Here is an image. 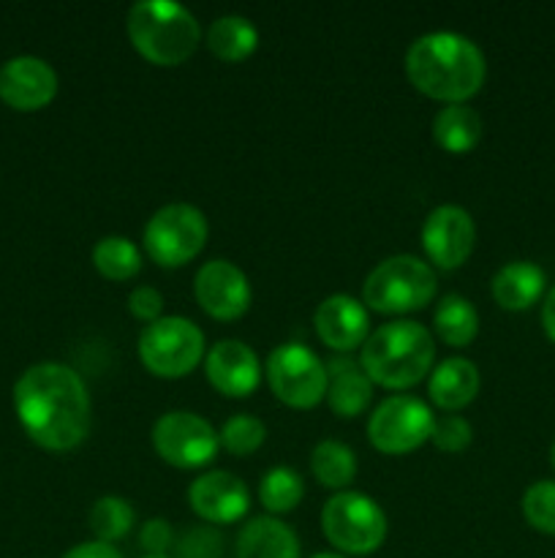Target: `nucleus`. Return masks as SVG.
Listing matches in <instances>:
<instances>
[{
  "label": "nucleus",
  "mask_w": 555,
  "mask_h": 558,
  "mask_svg": "<svg viewBox=\"0 0 555 558\" xmlns=\"http://www.w3.org/2000/svg\"><path fill=\"white\" fill-rule=\"evenodd\" d=\"M14 407L22 428L44 450H74L90 434V392L65 363L30 365L14 385Z\"/></svg>",
  "instance_id": "nucleus-1"
},
{
  "label": "nucleus",
  "mask_w": 555,
  "mask_h": 558,
  "mask_svg": "<svg viewBox=\"0 0 555 558\" xmlns=\"http://www.w3.org/2000/svg\"><path fill=\"white\" fill-rule=\"evenodd\" d=\"M406 76L424 96L466 104L484 85L488 60L473 38L457 31H430L406 49Z\"/></svg>",
  "instance_id": "nucleus-2"
},
{
  "label": "nucleus",
  "mask_w": 555,
  "mask_h": 558,
  "mask_svg": "<svg viewBox=\"0 0 555 558\" xmlns=\"http://www.w3.org/2000/svg\"><path fill=\"white\" fill-rule=\"evenodd\" d=\"M435 341L417 319H395L375 327L362 343L359 365L373 385L403 390L433 371Z\"/></svg>",
  "instance_id": "nucleus-3"
},
{
  "label": "nucleus",
  "mask_w": 555,
  "mask_h": 558,
  "mask_svg": "<svg viewBox=\"0 0 555 558\" xmlns=\"http://www.w3.org/2000/svg\"><path fill=\"white\" fill-rule=\"evenodd\" d=\"M125 31L136 52L156 65L183 63L201 38L194 11L177 0H136L125 16Z\"/></svg>",
  "instance_id": "nucleus-4"
},
{
  "label": "nucleus",
  "mask_w": 555,
  "mask_h": 558,
  "mask_svg": "<svg viewBox=\"0 0 555 558\" xmlns=\"http://www.w3.org/2000/svg\"><path fill=\"white\" fill-rule=\"evenodd\" d=\"M435 283L430 262L414 254L386 256L365 276L362 303L379 314H408L433 300Z\"/></svg>",
  "instance_id": "nucleus-5"
},
{
  "label": "nucleus",
  "mask_w": 555,
  "mask_h": 558,
  "mask_svg": "<svg viewBox=\"0 0 555 558\" xmlns=\"http://www.w3.org/2000/svg\"><path fill=\"white\" fill-rule=\"evenodd\" d=\"M321 529L343 556H368L381 548L390 523L373 496L359 490H337L324 501Z\"/></svg>",
  "instance_id": "nucleus-6"
},
{
  "label": "nucleus",
  "mask_w": 555,
  "mask_h": 558,
  "mask_svg": "<svg viewBox=\"0 0 555 558\" xmlns=\"http://www.w3.org/2000/svg\"><path fill=\"white\" fill-rule=\"evenodd\" d=\"M139 360L150 374L177 379L190 374L205 357V332L185 316H161L139 332Z\"/></svg>",
  "instance_id": "nucleus-7"
},
{
  "label": "nucleus",
  "mask_w": 555,
  "mask_h": 558,
  "mask_svg": "<svg viewBox=\"0 0 555 558\" xmlns=\"http://www.w3.org/2000/svg\"><path fill=\"white\" fill-rule=\"evenodd\" d=\"M210 223L190 202H169L145 223V248L161 267H180L194 259L207 243Z\"/></svg>",
  "instance_id": "nucleus-8"
},
{
  "label": "nucleus",
  "mask_w": 555,
  "mask_h": 558,
  "mask_svg": "<svg viewBox=\"0 0 555 558\" xmlns=\"http://www.w3.org/2000/svg\"><path fill=\"white\" fill-rule=\"evenodd\" d=\"M267 381L275 398L294 409H310L326 398V363L308 343H281L267 357Z\"/></svg>",
  "instance_id": "nucleus-9"
},
{
  "label": "nucleus",
  "mask_w": 555,
  "mask_h": 558,
  "mask_svg": "<svg viewBox=\"0 0 555 558\" xmlns=\"http://www.w3.org/2000/svg\"><path fill=\"white\" fill-rule=\"evenodd\" d=\"M435 414L430 412L428 403L417 396H390L373 409L368 420V436L375 450L390 452V456H403L424 441L433 434Z\"/></svg>",
  "instance_id": "nucleus-10"
},
{
  "label": "nucleus",
  "mask_w": 555,
  "mask_h": 558,
  "mask_svg": "<svg viewBox=\"0 0 555 558\" xmlns=\"http://www.w3.org/2000/svg\"><path fill=\"white\" fill-rule=\"evenodd\" d=\"M152 445L166 463L177 469H199L215 458L221 439L212 423L188 409L161 414L152 425Z\"/></svg>",
  "instance_id": "nucleus-11"
},
{
  "label": "nucleus",
  "mask_w": 555,
  "mask_h": 558,
  "mask_svg": "<svg viewBox=\"0 0 555 558\" xmlns=\"http://www.w3.org/2000/svg\"><path fill=\"white\" fill-rule=\"evenodd\" d=\"M477 243V223L460 205H439L424 216L422 248L433 265L455 270L471 256Z\"/></svg>",
  "instance_id": "nucleus-12"
},
{
  "label": "nucleus",
  "mask_w": 555,
  "mask_h": 558,
  "mask_svg": "<svg viewBox=\"0 0 555 558\" xmlns=\"http://www.w3.org/2000/svg\"><path fill=\"white\" fill-rule=\"evenodd\" d=\"M194 294L201 308L215 319H237L248 311L254 289L248 276L229 259H210L196 270Z\"/></svg>",
  "instance_id": "nucleus-13"
},
{
  "label": "nucleus",
  "mask_w": 555,
  "mask_h": 558,
  "mask_svg": "<svg viewBox=\"0 0 555 558\" xmlns=\"http://www.w3.org/2000/svg\"><path fill=\"white\" fill-rule=\"evenodd\" d=\"M188 505L210 526L212 523H234L248 515L250 490L237 474L226 472V469H212V472L199 474L188 485Z\"/></svg>",
  "instance_id": "nucleus-14"
},
{
  "label": "nucleus",
  "mask_w": 555,
  "mask_h": 558,
  "mask_svg": "<svg viewBox=\"0 0 555 558\" xmlns=\"http://www.w3.org/2000/svg\"><path fill=\"white\" fill-rule=\"evenodd\" d=\"M205 374L218 392L245 398L259 387L261 360L254 349L237 338H221L205 354Z\"/></svg>",
  "instance_id": "nucleus-15"
},
{
  "label": "nucleus",
  "mask_w": 555,
  "mask_h": 558,
  "mask_svg": "<svg viewBox=\"0 0 555 558\" xmlns=\"http://www.w3.org/2000/svg\"><path fill=\"white\" fill-rule=\"evenodd\" d=\"M58 93V74L36 54H16L0 65V98L14 109H41Z\"/></svg>",
  "instance_id": "nucleus-16"
},
{
  "label": "nucleus",
  "mask_w": 555,
  "mask_h": 558,
  "mask_svg": "<svg viewBox=\"0 0 555 558\" xmlns=\"http://www.w3.org/2000/svg\"><path fill=\"white\" fill-rule=\"evenodd\" d=\"M313 327L321 341L335 352H351L362 347L370 336V314L362 300L351 294H330L316 305Z\"/></svg>",
  "instance_id": "nucleus-17"
},
{
  "label": "nucleus",
  "mask_w": 555,
  "mask_h": 558,
  "mask_svg": "<svg viewBox=\"0 0 555 558\" xmlns=\"http://www.w3.org/2000/svg\"><path fill=\"white\" fill-rule=\"evenodd\" d=\"M373 398V381L348 354L326 360V401L337 417H357Z\"/></svg>",
  "instance_id": "nucleus-18"
},
{
  "label": "nucleus",
  "mask_w": 555,
  "mask_h": 558,
  "mask_svg": "<svg viewBox=\"0 0 555 558\" xmlns=\"http://www.w3.org/2000/svg\"><path fill=\"white\" fill-rule=\"evenodd\" d=\"M479 385H482V379H479V368L473 360L446 357L430 371L428 392L435 407L457 412L477 398Z\"/></svg>",
  "instance_id": "nucleus-19"
},
{
  "label": "nucleus",
  "mask_w": 555,
  "mask_h": 558,
  "mask_svg": "<svg viewBox=\"0 0 555 558\" xmlns=\"http://www.w3.org/2000/svg\"><path fill=\"white\" fill-rule=\"evenodd\" d=\"M303 548L288 523L272 515H256L239 529L237 558H299Z\"/></svg>",
  "instance_id": "nucleus-20"
},
{
  "label": "nucleus",
  "mask_w": 555,
  "mask_h": 558,
  "mask_svg": "<svg viewBox=\"0 0 555 558\" xmlns=\"http://www.w3.org/2000/svg\"><path fill=\"white\" fill-rule=\"evenodd\" d=\"M493 298L506 311H526L536 303L547 289V276L536 262L515 259L506 262L490 281Z\"/></svg>",
  "instance_id": "nucleus-21"
},
{
  "label": "nucleus",
  "mask_w": 555,
  "mask_h": 558,
  "mask_svg": "<svg viewBox=\"0 0 555 558\" xmlns=\"http://www.w3.org/2000/svg\"><path fill=\"white\" fill-rule=\"evenodd\" d=\"M256 47H259V27L248 16L221 14L207 27V49L229 63L245 60L256 52Z\"/></svg>",
  "instance_id": "nucleus-22"
},
{
  "label": "nucleus",
  "mask_w": 555,
  "mask_h": 558,
  "mask_svg": "<svg viewBox=\"0 0 555 558\" xmlns=\"http://www.w3.org/2000/svg\"><path fill=\"white\" fill-rule=\"evenodd\" d=\"M482 114L468 104H444L433 118V136L444 150L468 153L482 140Z\"/></svg>",
  "instance_id": "nucleus-23"
},
{
  "label": "nucleus",
  "mask_w": 555,
  "mask_h": 558,
  "mask_svg": "<svg viewBox=\"0 0 555 558\" xmlns=\"http://www.w3.org/2000/svg\"><path fill=\"white\" fill-rule=\"evenodd\" d=\"M433 327L449 347H468L479 332V311L462 294H444L433 311Z\"/></svg>",
  "instance_id": "nucleus-24"
},
{
  "label": "nucleus",
  "mask_w": 555,
  "mask_h": 558,
  "mask_svg": "<svg viewBox=\"0 0 555 558\" xmlns=\"http://www.w3.org/2000/svg\"><path fill=\"white\" fill-rule=\"evenodd\" d=\"M310 469L321 485L343 490L357 477V456L346 441L321 439L310 452Z\"/></svg>",
  "instance_id": "nucleus-25"
},
{
  "label": "nucleus",
  "mask_w": 555,
  "mask_h": 558,
  "mask_svg": "<svg viewBox=\"0 0 555 558\" xmlns=\"http://www.w3.org/2000/svg\"><path fill=\"white\" fill-rule=\"evenodd\" d=\"M92 265L109 281H128L141 270V251L125 234H103L92 245Z\"/></svg>",
  "instance_id": "nucleus-26"
},
{
  "label": "nucleus",
  "mask_w": 555,
  "mask_h": 558,
  "mask_svg": "<svg viewBox=\"0 0 555 558\" xmlns=\"http://www.w3.org/2000/svg\"><path fill=\"white\" fill-rule=\"evenodd\" d=\"M136 523V510L123 496H101L90 507V529L101 543H118Z\"/></svg>",
  "instance_id": "nucleus-27"
},
{
  "label": "nucleus",
  "mask_w": 555,
  "mask_h": 558,
  "mask_svg": "<svg viewBox=\"0 0 555 558\" xmlns=\"http://www.w3.org/2000/svg\"><path fill=\"white\" fill-rule=\"evenodd\" d=\"M305 483L292 466L267 469L259 483V501L270 512H288L303 501Z\"/></svg>",
  "instance_id": "nucleus-28"
},
{
  "label": "nucleus",
  "mask_w": 555,
  "mask_h": 558,
  "mask_svg": "<svg viewBox=\"0 0 555 558\" xmlns=\"http://www.w3.org/2000/svg\"><path fill=\"white\" fill-rule=\"evenodd\" d=\"M221 445L226 447L232 456H250V452L259 450L267 439V425L261 423L256 414L239 412L223 423L221 434H218Z\"/></svg>",
  "instance_id": "nucleus-29"
},
{
  "label": "nucleus",
  "mask_w": 555,
  "mask_h": 558,
  "mask_svg": "<svg viewBox=\"0 0 555 558\" xmlns=\"http://www.w3.org/2000/svg\"><path fill=\"white\" fill-rule=\"evenodd\" d=\"M522 515L536 532L555 537V480H536L522 494Z\"/></svg>",
  "instance_id": "nucleus-30"
},
{
  "label": "nucleus",
  "mask_w": 555,
  "mask_h": 558,
  "mask_svg": "<svg viewBox=\"0 0 555 558\" xmlns=\"http://www.w3.org/2000/svg\"><path fill=\"white\" fill-rule=\"evenodd\" d=\"M223 534L215 526H194L174 543V558H221Z\"/></svg>",
  "instance_id": "nucleus-31"
},
{
  "label": "nucleus",
  "mask_w": 555,
  "mask_h": 558,
  "mask_svg": "<svg viewBox=\"0 0 555 558\" xmlns=\"http://www.w3.org/2000/svg\"><path fill=\"white\" fill-rule=\"evenodd\" d=\"M430 441L444 452H462L473 441V428L460 414H441L435 417Z\"/></svg>",
  "instance_id": "nucleus-32"
},
{
  "label": "nucleus",
  "mask_w": 555,
  "mask_h": 558,
  "mask_svg": "<svg viewBox=\"0 0 555 558\" xmlns=\"http://www.w3.org/2000/svg\"><path fill=\"white\" fill-rule=\"evenodd\" d=\"M128 308L136 319L141 322H156L163 316V294L158 292L150 283H141V287H134L128 294Z\"/></svg>",
  "instance_id": "nucleus-33"
},
{
  "label": "nucleus",
  "mask_w": 555,
  "mask_h": 558,
  "mask_svg": "<svg viewBox=\"0 0 555 558\" xmlns=\"http://www.w3.org/2000/svg\"><path fill=\"white\" fill-rule=\"evenodd\" d=\"M139 545L147 550V556H166V550L174 545V532L166 518H150L141 523Z\"/></svg>",
  "instance_id": "nucleus-34"
},
{
  "label": "nucleus",
  "mask_w": 555,
  "mask_h": 558,
  "mask_svg": "<svg viewBox=\"0 0 555 558\" xmlns=\"http://www.w3.org/2000/svg\"><path fill=\"white\" fill-rule=\"evenodd\" d=\"M63 558H123L114 545L101 543V539H92V543L74 545Z\"/></svg>",
  "instance_id": "nucleus-35"
},
{
  "label": "nucleus",
  "mask_w": 555,
  "mask_h": 558,
  "mask_svg": "<svg viewBox=\"0 0 555 558\" xmlns=\"http://www.w3.org/2000/svg\"><path fill=\"white\" fill-rule=\"evenodd\" d=\"M542 327H544V332H547V336H550V341L555 343V283H553V287H550V292L544 294Z\"/></svg>",
  "instance_id": "nucleus-36"
},
{
  "label": "nucleus",
  "mask_w": 555,
  "mask_h": 558,
  "mask_svg": "<svg viewBox=\"0 0 555 558\" xmlns=\"http://www.w3.org/2000/svg\"><path fill=\"white\" fill-rule=\"evenodd\" d=\"M310 558H346L343 554H316V556H310Z\"/></svg>",
  "instance_id": "nucleus-37"
},
{
  "label": "nucleus",
  "mask_w": 555,
  "mask_h": 558,
  "mask_svg": "<svg viewBox=\"0 0 555 558\" xmlns=\"http://www.w3.org/2000/svg\"><path fill=\"white\" fill-rule=\"evenodd\" d=\"M550 463H553V469H555V441H553V447H550Z\"/></svg>",
  "instance_id": "nucleus-38"
},
{
  "label": "nucleus",
  "mask_w": 555,
  "mask_h": 558,
  "mask_svg": "<svg viewBox=\"0 0 555 558\" xmlns=\"http://www.w3.org/2000/svg\"><path fill=\"white\" fill-rule=\"evenodd\" d=\"M145 558H172V556H145Z\"/></svg>",
  "instance_id": "nucleus-39"
}]
</instances>
